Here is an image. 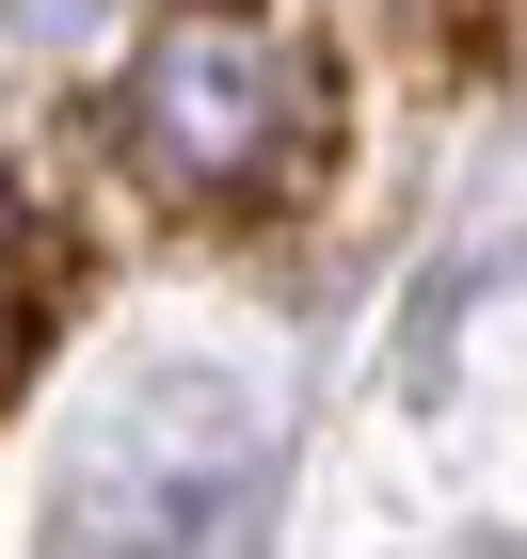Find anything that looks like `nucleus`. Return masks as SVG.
<instances>
[{
	"label": "nucleus",
	"instance_id": "obj_1",
	"mask_svg": "<svg viewBox=\"0 0 527 559\" xmlns=\"http://www.w3.org/2000/svg\"><path fill=\"white\" fill-rule=\"evenodd\" d=\"M129 160L176 209H288L336 160V48L304 16H160L129 64Z\"/></svg>",
	"mask_w": 527,
	"mask_h": 559
},
{
	"label": "nucleus",
	"instance_id": "obj_2",
	"mask_svg": "<svg viewBox=\"0 0 527 559\" xmlns=\"http://www.w3.org/2000/svg\"><path fill=\"white\" fill-rule=\"evenodd\" d=\"M416 16H432L464 64H512V48H527V0H416Z\"/></svg>",
	"mask_w": 527,
	"mask_h": 559
},
{
	"label": "nucleus",
	"instance_id": "obj_3",
	"mask_svg": "<svg viewBox=\"0 0 527 559\" xmlns=\"http://www.w3.org/2000/svg\"><path fill=\"white\" fill-rule=\"evenodd\" d=\"M0 240H16V209H0Z\"/></svg>",
	"mask_w": 527,
	"mask_h": 559
}]
</instances>
